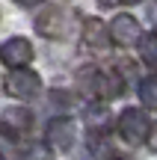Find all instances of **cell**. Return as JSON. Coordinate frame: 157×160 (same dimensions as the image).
Here are the masks:
<instances>
[{
	"label": "cell",
	"mask_w": 157,
	"mask_h": 160,
	"mask_svg": "<svg viewBox=\"0 0 157 160\" xmlns=\"http://www.w3.org/2000/svg\"><path fill=\"white\" fill-rule=\"evenodd\" d=\"M83 42H86L92 51H104V48L110 45V33H107L104 21H98V18L83 21Z\"/></svg>",
	"instance_id": "obj_9"
},
{
	"label": "cell",
	"mask_w": 157,
	"mask_h": 160,
	"mask_svg": "<svg viewBox=\"0 0 157 160\" xmlns=\"http://www.w3.org/2000/svg\"><path fill=\"white\" fill-rule=\"evenodd\" d=\"M86 122L92 131H107V125H110V110L104 107V104H92V107L86 110Z\"/></svg>",
	"instance_id": "obj_11"
},
{
	"label": "cell",
	"mask_w": 157,
	"mask_h": 160,
	"mask_svg": "<svg viewBox=\"0 0 157 160\" xmlns=\"http://www.w3.org/2000/svg\"><path fill=\"white\" fill-rule=\"evenodd\" d=\"M145 142H148V148H151V151H157V125H151V128H148Z\"/></svg>",
	"instance_id": "obj_14"
},
{
	"label": "cell",
	"mask_w": 157,
	"mask_h": 160,
	"mask_svg": "<svg viewBox=\"0 0 157 160\" xmlns=\"http://www.w3.org/2000/svg\"><path fill=\"white\" fill-rule=\"evenodd\" d=\"M36 30H39L42 36H47V39H56V36H65L71 30V15L62 9H45L39 18H36Z\"/></svg>",
	"instance_id": "obj_4"
},
{
	"label": "cell",
	"mask_w": 157,
	"mask_h": 160,
	"mask_svg": "<svg viewBox=\"0 0 157 160\" xmlns=\"http://www.w3.org/2000/svg\"><path fill=\"white\" fill-rule=\"evenodd\" d=\"M21 6H33V3H42V0H18Z\"/></svg>",
	"instance_id": "obj_15"
},
{
	"label": "cell",
	"mask_w": 157,
	"mask_h": 160,
	"mask_svg": "<svg viewBox=\"0 0 157 160\" xmlns=\"http://www.w3.org/2000/svg\"><path fill=\"white\" fill-rule=\"evenodd\" d=\"M140 53H142V59H145L148 65H154L157 68V36H140Z\"/></svg>",
	"instance_id": "obj_13"
},
{
	"label": "cell",
	"mask_w": 157,
	"mask_h": 160,
	"mask_svg": "<svg viewBox=\"0 0 157 160\" xmlns=\"http://www.w3.org/2000/svg\"><path fill=\"white\" fill-rule=\"evenodd\" d=\"M89 154L95 160H110L113 157V148H110V139H107L104 131H89Z\"/></svg>",
	"instance_id": "obj_10"
},
{
	"label": "cell",
	"mask_w": 157,
	"mask_h": 160,
	"mask_svg": "<svg viewBox=\"0 0 157 160\" xmlns=\"http://www.w3.org/2000/svg\"><path fill=\"white\" fill-rule=\"evenodd\" d=\"M107 33H110V42H116V45H122V48H130V45L140 42L142 30H140V21H136L134 15H116Z\"/></svg>",
	"instance_id": "obj_5"
},
{
	"label": "cell",
	"mask_w": 157,
	"mask_h": 160,
	"mask_svg": "<svg viewBox=\"0 0 157 160\" xmlns=\"http://www.w3.org/2000/svg\"><path fill=\"white\" fill-rule=\"evenodd\" d=\"M128 3H140V0H128Z\"/></svg>",
	"instance_id": "obj_17"
},
{
	"label": "cell",
	"mask_w": 157,
	"mask_h": 160,
	"mask_svg": "<svg viewBox=\"0 0 157 160\" xmlns=\"http://www.w3.org/2000/svg\"><path fill=\"white\" fill-rule=\"evenodd\" d=\"M6 92H9L12 98H21V101H27V98H36L42 89V77L36 74V71L30 68H12L9 74H6Z\"/></svg>",
	"instance_id": "obj_2"
},
{
	"label": "cell",
	"mask_w": 157,
	"mask_h": 160,
	"mask_svg": "<svg viewBox=\"0 0 157 160\" xmlns=\"http://www.w3.org/2000/svg\"><path fill=\"white\" fill-rule=\"evenodd\" d=\"M89 89L98 98H116V95H122V80L113 71H92L89 74Z\"/></svg>",
	"instance_id": "obj_8"
},
{
	"label": "cell",
	"mask_w": 157,
	"mask_h": 160,
	"mask_svg": "<svg viewBox=\"0 0 157 160\" xmlns=\"http://www.w3.org/2000/svg\"><path fill=\"white\" fill-rule=\"evenodd\" d=\"M74 139H77V125H74V119L59 116V119H53L51 125H47V142H51V148L68 151L71 145H74Z\"/></svg>",
	"instance_id": "obj_7"
},
{
	"label": "cell",
	"mask_w": 157,
	"mask_h": 160,
	"mask_svg": "<svg viewBox=\"0 0 157 160\" xmlns=\"http://www.w3.org/2000/svg\"><path fill=\"white\" fill-rule=\"evenodd\" d=\"M140 101L145 104L148 110H157V74L145 77L140 83Z\"/></svg>",
	"instance_id": "obj_12"
},
{
	"label": "cell",
	"mask_w": 157,
	"mask_h": 160,
	"mask_svg": "<svg viewBox=\"0 0 157 160\" xmlns=\"http://www.w3.org/2000/svg\"><path fill=\"white\" fill-rule=\"evenodd\" d=\"M148 128H151L148 116L142 113V110H136V107H128L122 116H119V133H122V139H125L128 145H140V142H145Z\"/></svg>",
	"instance_id": "obj_1"
},
{
	"label": "cell",
	"mask_w": 157,
	"mask_h": 160,
	"mask_svg": "<svg viewBox=\"0 0 157 160\" xmlns=\"http://www.w3.org/2000/svg\"><path fill=\"white\" fill-rule=\"evenodd\" d=\"M98 3H104V6H113V3H119V0H98Z\"/></svg>",
	"instance_id": "obj_16"
},
{
	"label": "cell",
	"mask_w": 157,
	"mask_h": 160,
	"mask_svg": "<svg viewBox=\"0 0 157 160\" xmlns=\"http://www.w3.org/2000/svg\"><path fill=\"white\" fill-rule=\"evenodd\" d=\"M30 125H33V113L24 110V107H12V110H6V113L0 116V137L21 139L24 133L30 131Z\"/></svg>",
	"instance_id": "obj_3"
},
{
	"label": "cell",
	"mask_w": 157,
	"mask_h": 160,
	"mask_svg": "<svg viewBox=\"0 0 157 160\" xmlns=\"http://www.w3.org/2000/svg\"><path fill=\"white\" fill-rule=\"evenodd\" d=\"M0 160H3V157H0Z\"/></svg>",
	"instance_id": "obj_18"
},
{
	"label": "cell",
	"mask_w": 157,
	"mask_h": 160,
	"mask_svg": "<svg viewBox=\"0 0 157 160\" xmlns=\"http://www.w3.org/2000/svg\"><path fill=\"white\" fill-rule=\"evenodd\" d=\"M0 59H3V65H9V68H24V65L33 59V45H30L27 39H21V36H12V39H6L3 48H0Z\"/></svg>",
	"instance_id": "obj_6"
}]
</instances>
